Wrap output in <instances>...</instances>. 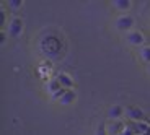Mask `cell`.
Returning <instances> with one entry per match:
<instances>
[{
  "mask_svg": "<svg viewBox=\"0 0 150 135\" xmlns=\"http://www.w3.org/2000/svg\"><path fill=\"white\" fill-rule=\"evenodd\" d=\"M135 25V20L132 15H127V13H124V15H119L116 18V21H114V26H116L117 31H124V33H129V31H132V28H134Z\"/></svg>",
  "mask_w": 150,
  "mask_h": 135,
  "instance_id": "cell-1",
  "label": "cell"
},
{
  "mask_svg": "<svg viewBox=\"0 0 150 135\" xmlns=\"http://www.w3.org/2000/svg\"><path fill=\"white\" fill-rule=\"evenodd\" d=\"M124 39H126L127 44L137 46V47H142L144 42H145V36H144V33H140V31H137V30H132V31H129V33H126Z\"/></svg>",
  "mask_w": 150,
  "mask_h": 135,
  "instance_id": "cell-2",
  "label": "cell"
},
{
  "mask_svg": "<svg viewBox=\"0 0 150 135\" xmlns=\"http://www.w3.org/2000/svg\"><path fill=\"white\" fill-rule=\"evenodd\" d=\"M23 33V20L20 16H13L8 23V34L11 38H18Z\"/></svg>",
  "mask_w": 150,
  "mask_h": 135,
  "instance_id": "cell-3",
  "label": "cell"
},
{
  "mask_svg": "<svg viewBox=\"0 0 150 135\" xmlns=\"http://www.w3.org/2000/svg\"><path fill=\"white\" fill-rule=\"evenodd\" d=\"M126 125L129 129H132V132L135 135H145L147 130L150 129V124L145 120H129V122H126Z\"/></svg>",
  "mask_w": 150,
  "mask_h": 135,
  "instance_id": "cell-4",
  "label": "cell"
},
{
  "mask_svg": "<svg viewBox=\"0 0 150 135\" xmlns=\"http://www.w3.org/2000/svg\"><path fill=\"white\" fill-rule=\"evenodd\" d=\"M126 117L129 120H145V114L139 106H129L126 108Z\"/></svg>",
  "mask_w": 150,
  "mask_h": 135,
  "instance_id": "cell-5",
  "label": "cell"
},
{
  "mask_svg": "<svg viewBox=\"0 0 150 135\" xmlns=\"http://www.w3.org/2000/svg\"><path fill=\"white\" fill-rule=\"evenodd\" d=\"M108 129V135H121L126 130V122L122 120H111L109 124H106Z\"/></svg>",
  "mask_w": 150,
  "mask_h": 135,
  "instance_id": "cell-6",
  "label": "cell"
},
{
  "mask_svg": "<svg viewBox=\"0 0 150 135\" xmlns=\"http://www.w3.org/2000/svg\"><path fill=\"white\" fill-rule=\"evenodd\" d=\"M126 114V109L119 104H112L111 108L108 109V117L111 120H121V117Z\"/></svg>",
  "mask_w": 150,
  "mask_h": 135,
  "instance_id": "cell-7",
  "label": "cell"
},
{
  "mask_svg": "<svg viewBox=\"0 0 150 135\" xmlns=\"http://www.w3.org/2000/svg\"><path fill=\"white\" fill-rule=\"evenodd\" d=\"M56 78L59 80L60 86L64 88V90H72V88H74V78H72L69 73H65V72H60Z\"/></svg>",
  "mask_w": 150,
  "mask_h": 135,
  "instance_id": "cell-8",
  "label": "cell"
},
{
  "mask_svg": "<svg viewBox=\"0 0 150 135\" xmlns=\"http://www.w3.org/2000/svg\"><path fill=\"white\" fill-rule=\"evenodd\" d=\"M75 99H77V93H75L74 90H65L64 96L59 99V103H60L62 106H69V104H72Z\"/></svg>",
  "mask_w": 150,
  "mask_h": 135,
  "instance_id": "cell-9",
  "label": "cell"
},
{
  "mask_svg": "<svg viewBox=\"0 0 150 135\" xmlns=\"http://www.w3.org/2000/svg\"><path fill=\"white\" fill-rule=\"evenodd\" d=\"M46 90H47V93H51V96H52L54 93H57L59 90H62V86H60V83L57 78H51L47 80V83H46Z\"/></svg>",
  "mask_w": 150,
  "mask_h": 135,
  "instance_id": "cell-10",
  "label": "cell"
},
{
  "mask_svg": "<svg viewBox=\"0 0 150 135\" xmlns=\"http://www.w3.org/2000/svg\"><path fill=\"white\" fill-rule=\"evenodd\" d=\"M131 5H132L131 0H112V7L116 8V10H121V11L129 10Z\"/></svg>",
  "mask_w": 150,
  "mask_h": 135,
  "instance_id": "cell-11",
  "label": "cell"
},
{
  "mask_svg": "<svg viewBox=\"0 0 150 135\" xmlns=\"http://www.w3.org/2000/svg\"><path fill=\"white\" fill-rule=\"evenodd\" d=\"M139 57L145 64H150V46H142L139 49Z\"/></svg>",
  "mask_w": 150,
  "mask_h": 135,
  "instance_id": "cell-12",
  "label": "cell"
},
{
  "mask_svg": "<svg viewBox=\"0 0 150 135\" xmlns=\"http://www.w3.org/2000/svg\"><path fill=\"white\" fill-rule=\"evenodd\" d=\"M95 135H108V129H106V124H105V122H100V124H98Z\"/></svg>",
  "mask_w": 150,
  "mask_h": 135,
  "instance_id": "cell-13",
  "label": "cell"
},
{
  "mask_svg": "<svg viewBox=\"0 0 150 135\" xmlns=\"http://www.w3.org/2000/svg\"><path fill=\"white\" fill-rule=\"evenodd\" d=\"M21 4H23L21 0H10V2H8V7H10V8H15V10H16V8L21 7Z\"/></svg>",
  "mask_w": 150,
  "mask_h": 135,
  "instance_id": "cell-14",
  "label": "cell"
},
{
  "mask_svg": "<svg viewBox=\"0 0 150 135\" xmlns=\"http://www.w3.org/2000/svg\"><path fill=\"white\" fill-rule=\"evenodd\" d=\"M0 13H2V21H0V25L4 26V25H5V10H4V5L0 7Z\"/></svg>",
  "mask_w": 150,
  "mask_h": 135,
  "instance_id": "cell-15",
  "label": "cell"
},
{
  "mask_svg": "<svg viewBox=\"0 0 150 135\" xmlns=\"http://www.w3.org/2000/svg\"><path fill=\"white\" fill-rule=\"evenodd\" d=\"M121 135H135V134H134V132H132V129H129L127 125H126V130H124V132H122V134H121Z\"/></svg>",
  "mask_w": 150,
  "mask_h": 135,
  "instance_id": "cell-16",
  "label": "cell"
},
{
  "mask_svg": "<svg viewBox=\"0 0 150 135\" xmlns=\"http://www.w3.org/2000/svg\"><path fill=\"white\" fill-rule=\"evenodd\" d=\"M145 135H150V129H149V130H147V134Z\"/></svg>",
  "mask_w": 150,
  "mask_h": 135,
  "instance_id": "cell-17",
  "label": "cell"
},
{
  "mask_svg": "<svg viewBox=\"0 0 150 135\" xmlns=\"http://www.w3.org/2000/svg\"><path fill=\"white\" fill-rule=\"evenodd\" d=\"M149 72H150V68H149Z\"/></svg>",
  "mask_w": 150,
  "mask_h": 135,
  "instance_id": "cell-18",
  "label": "cell"
}]
</instances>
